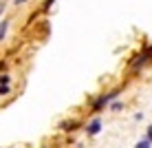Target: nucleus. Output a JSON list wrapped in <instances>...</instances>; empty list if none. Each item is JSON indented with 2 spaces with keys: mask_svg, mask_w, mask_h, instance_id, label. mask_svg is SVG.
Returning a JSON list of instances; mask_svg holds the SVG:
<instances>
[{
  "mask_svg": "<svg viewBox=\"0 0 152 148\" xmlns=\"http://www.w3.org/2000/svg\"><path fill=\"white\" fill-rule=\"evenodd\" d=\"M2 9H4V7H2V4H0V13H2Z\"/></svg>",
  "mask_w": 152,
  "mask_h": 148,
  "instance_id": "obj_4",
  "label": "nucleus"
},
{
  "mask_svg": "<svg viewBox=\"0 0 152 148\" xmlns=\"http://www.w3.org/2000/svg\"><path fill=\"white\" fill-rule=\"evenodd\" d=\"M4 31H7V22H2V24H0V40L4 38Z\"/></svg>",
  "mask_w": 152,
  "mask_h": 148,
  "instance_id": "obj_2",
  "label": "nucleus"
},
{
  "mask_svg": "<svg viewBox=\"0 0 152 148\" xmlns=\"http://www.w3.org/2000/svg\"><path fill=\"white\" fill-rule=\"evenodd\" d=\"M99 128H102V121H99V119H93L91 121V124H88V135H97L99 133Z\"/></svg>",
  "mask_w": 152,
  "mask_h": 148,
  "instance_id": "obj_1",
  "label": "nucleus"
},
{
  "mask_svg": "<svg viewBox=\"0 0 152 148\" xmlns=\"http://www.w3.org/2000/svg\"><path fill=\"white\" fill-rule=\"evenodd\" d=\"M148 135H150V137H148V139H150V141H152V128H150V133H148Z\"/></svg>",
  "mask_w": 152,
  "mask_h": 148,
  "instance_id": "obj_3",
  "label": "nucleus"
}]
</instances>
